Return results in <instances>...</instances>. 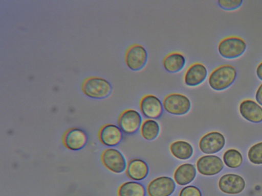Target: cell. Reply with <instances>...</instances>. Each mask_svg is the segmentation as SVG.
Instances as JSON below:
<instances>
[{
  "label": "cell",
  "instance_id": "26",
  "mask_svg": "<svg viewBox=\"0 0 262 196\" xmlns=\"http://www.w3.org/2000/svg\"><path fill=\"white\" fill-rule=\"evenodd\" d=\"M179 196H202V195L201 191L197 187L188 185L182 188Z\"/></svg>",
  "mask_w": 262,
  "mask_h": 196
},
{
  "label": "cell",
  "instance_id": "9",
  "mask_svg": "<svg viewBox=\"0 0 262 196\" xmlns=\"http://www.w3.org/2000/svg\"><path fill=\"white\" fill-rule=\"evenodd\" d=\"M198 172L203 176L215 175L224 168L222 159L216 155H206L199 158L196 163Z\"/></svg>",
  "mask_w": 262,
  "mask_h": 196
},
{
  "label": "cell",
  "instance_id": "2",
  "mask_svg": "<svg viewBox=\"0 0 262 196\" xmlns=\"http://www.w3.org/2000/svg\"><path fill=\"white\" fill-rule=\"evenodd\" d=\"M162 104L164 110L175 115L186 114L191 108V102L189 98L179 93L167 94L164 97Z\"/></svg>",
  "mask_w": 262,
  "mask_h": 196
},
{
  "label": "cell",
  "instance_id": "28",
  "mask_svg": "<svg viewBox=\"0 0 262 196\" xmlns=\"http://www.w3.org/2000/svg\"><path fill=\"white\" fill-rule=\"evenodd\" d=\"M256 72L258 78L262 81V62L257 66Z\"/></svg>",
  "mask_w": 262,
  "mask_h": 196
},
{
  "label": "cell",
  "instance_id": "7",
  "mask_svg": "<svg viewBox=\"0 0 262 196\" xmlns=\"http://www.w3.org/2000/svg\"><path fill=\"white\" fill-rule=\"evenodd\" d=\"M224 136L217 131H212L203 135L200 139V151L207 155H211L220 151L225 144Z\"/></svg>",
  "mask_w": 262,
  "mask_h": 196
},
{
  "label": "cell",
  "instance_id": "16",
  "mask_svg": "<svg viewBox=\"0 0 262 196\" xmlns=\"http://www.w3.org/2000/svg\"><path fill=\"white\" fill-rule=\"evenodd\" d=\"M239 110L241 115L252 122L258 123L262 121V107L252 100H245L239 105Z\"/></svg>",
  "mask_w": 262,
  "mask_h": 196
},
{
  "label": "cell",
  "instance_id": "10",
  "mask_svg": "<svg viewBox=\"0 0 262 196\" xmlns=\"http://www.w3.org/2000/svg\"><path fill=\"white\" fill-rule=\"evenodd\" d=\"M118 127L125 134L136 132L142 124V117L136 110L128 109L123 111L118 120Z\"/></svg>",
  "mask_w": 262,
  "mask_h": 196
},
{
  "label": "cell",
  "instance_id": "11",
  "mask_svg": "<svg viewBox=\"0 0 262 196\" xmlns=\"http://www.w3.org/2000/svg\"><path fill=\"white\" fill-rule=\"evenodd\" d=\"M246 183L241 176L234 174L223 175L219 179L218 186L225 193L236 194L241 193L245 187Z\"/></svg>",
  "mask_w": 262,
  "mask_h": 196
},
{
  "label": "cell",
  "instance_id": "22",
  "mask_svg": "<svg viewBox=\"0 0 262 196\" xmlns=\"http://www.w3.org/2000/svg\"><path fill=\"white\" fill-rule=\"evenodd\" d=\"M140 133L145 140H152L160 133L159 124L154 119H146L141 124Z\"/></svg>",
  "mask_w": 262,
  "mask_h": 196
},
{
  "label": "cell",
  "instance_id": "20",
  "mask_svg": "<svg viewBox=\"0 0 262 196\" xmlns=\"http://www.w3.org/2000/svg\"><path fill=\"white\" fill-rule=\"evenodd\" d=\"M169 150L175 158L181 160L189 159L193 153V149L191 144L184 140H178L172 142L169 146Z\"/></svg>",
  "mask_w": 262,
  "mask_h": 196
},
{
  "label": "cell",
  "instance_id": "1",
  "mask_svg": "<svg viewBox=\"0 0 262 196\" xmlns=\"http://www.w3.org/2000/svg\"><path fill=\"white\" fill-rule=\"evenodd\" d=\"M236 76V70L233 66L229 64L222 65L215 68L210 74L208 84L214 90H223L232 84Z\"/></svg>",
  "mask_w": 262,
  "mask_h": 196
},
{
  "label": "cell",
  "instance_id": "13",
  "mask_svg": "<svg viewBox=\"0 0 262 196\" xmlns=\"http://www.w3.org/2000/svg\"><path fill=\"white\" fill-rule=\"evenodd\" d=\"M88 141L87 135L82 130L73 128L64 134L62 142L64 146L72 151H78L84 147Z\"/></svg>",
  "mask_w": 262,
  "mask_h": 196
},
{
  "label": "cell",
  "instance_id": "5",
  "mask_svg": "<svg viewBox=\"0 0 262 196\" xmlns=\"http://www.w3.org/2000/svg\"><path fill=\"white\" fill-rule=\"evenodd\" d=\"M147 53L140 44L130 45L125 54V63L132 70L138 71L142 69L147 61Z\"/></svg>",
  "mask_w": 262,
  "mask_h": 196
},
{
  "label": "cell",
  "instance_id": "27",
  "mask_svg": "<svg viewBox=\"0 0 262 196\" xmlns=\"http://www.w3.org/2000/svg\"><path fill=\"white\" fill-rule=\"evenodd\" d=\"M255 99L257 103L262 106V83L259 86L256 90Z\"/></svg>",
  "mask_w": 262,
  "mask_h": 196
},
{
  "label": "cell",
  "instance_id": "25",
  "mask_svg": "<svg viewBox=\"0 0 262 196\" xmlns=\"http://www.w3.org/2000/svg\"><path fill=\"white\" fill-rule=\"evenodd\" d=\"M241 0H219L217 1L219 5L223 9L233 10L238 8L242 4Z\"/></svg>",
  "mask_w": 262,
  "mask_h": 196
},
{
  "label": "cell",
  "instance_id": "23",
  "mask_svg": "<svg viewBox=\"0 0 262 196\" xmlns=\"http://www.w3.org/2000/svg\"><path fill=\"white\" fill-rule=\"evenodd\" d=\"M225 165L231 168L239 167L243 162V156L238 150L230 149L226 150L223 156Z\"/></svg>",
  "mask_w": 262,
  "mask_h": 196
},
{
  "label": "cell",
  "instance_id": "3",
  "mask_svg": "<svg viewBox=\"0 0 262 196\" xmlns=\"http://www.w3.org/2000/svg\"><path fill=\"white\" fill-rule=\"evenodd\" d=\"M246 42L238 36H232L222 39L218 44L219 54L226 59H234L241 56L245 51Z\"/></svg>",
  "mask_w": 262,
  "mask_h": 196
},
{
  "label": "cell",
  "instance_id": "19",
  "mask_svg": "<svg viewBox=\"0 0 262 196\" xmlns=\"http://www.w3.org/2000/svg\"><path fill=\"white\" fill-rule=\"evenodd\" d=\"M186 63L184 56L180 52H173L166 55L162 61L164 68L167 71L175 73L181 70Z\"/></svg>",
  "mask_w": 262,
  "mask_h": 196
},
{
  "label": "cell",
  "instance_id": "6",
  "mask_svg": "<svg viewBox=\"0 0 262 196\" xmlns=\"http://www.w3.org/2000/svg\"><path fill=\"white\" fill-rule=\"evenodd\" d=\"M101 159L104 166L113 173L120 174L126 169L125 159L122 154L116 149L108 148L104 150Z\"/></svg>",
  "mask_w": 262,
  "mask_h": 196
},
{
  "label": "cell",
  "instance_id": "12",
  "mask_svg": "<svg viewBox=\"0 0 262 196\" xmlns=\"http://www.w3.org/2000/svg\"><path fill=\"white\" fill-rule=\"evenodd\" d=\"M142 114L149 119L159 117L163 112V104L156 95L148 94L143 96L139 103Z\"/></svg>",
  "mask_w": 262,
  "mask_h": 196
},
{
  "label": "cell",
  "instance_id": "8",
  "mask_svg": "<svg viewBox=\"0 0 262 196\" xmlns=\"http://www.w3.org/2000/svg\"><path fill=\"white\" fill-rule=\"evenodd\" d=\"M175 189L176 183L171 178L161 176L148 183L146 191L149 196H170Z\"/></svg>",
  "mask_w": 262,
  "mask_h": 196
},
{
  "label": "cell",
  "instance_id": "4",
  "mask_svg": "<svg viewBox=\"0 0 262 196\" xmlns=\"http://www.w3.org/2000/svg\"><path fill=\"white\" fill-rule=\"evenodd\" d=\"M82 91L87 96L101 99L108 96L112 91V86L106 80L98 77L85 80L82 86Z\"/></svg>",
  "mask_w": 262,
  "mask_h": 196
},
{
  "label": "cell",
  "instance_id": "17",
  "mask_svg": "<svg viewBox=\"0 0 262 196\" xmlns=\"http://www.w3.org/2000/svg\"><path fill=\"white\" fill-rule=\"evenodd\" d=\"M125 173L129 179L134 181H141L147 176L149 167L144 160L135 158L128 162Z\"/></svg>",
  "mask_w": 262,
  "mask_h": 196
},
{
  "label": "cell",
  "instance_id": "24",
  "mask_svg": "<svg viewBox=\"0 0 262 196\" xmlns=\"http://www.w3.org/2000/svg\"><path fill=\"white\" fill-rule=\"evenodd\" d=\"M249 161L254 164H262V141L250 148L248 152Z\"/></svg>",
  "mask_w": 262,
  "mask_h": 196
},
{
  "label": "cell",
  "instance_id": "14",
  "mask_svg": "<svg viewBox=\"0 0 262 196\" xmlns=\"http://www.w3.org/2000/svg\"><path fill=\"white\" fill-rule=\"evenodd\" d=\"M98 137L102 144L108 146H114L121 141L123 138L122 131L118 126L108 124L101 128Z\"/></svg>",
  "mask_w": 262,
  "mask_h": 196
},
{
  "label": "cell",
  "instance_id": "21",
  "mask_svg": "<svg viewBox=\"0 0 262 196\" xmlns=\"http://www.w3.org/2000/svg\"><path fill=\"white\" fill-rule=\"evenodd\" d=\"M117 194L118 196H145V189L139 182L127 181L119 186Z\"/></svg>",
  "mask_w": 262,
  "mask_h": 196
},
{
  "label": "cell",
  "instance_id": "18",
  "mask_svg": "<svg viewBox=\"0 0 262 196\" xmlns=\"http://www.w3.org/2000/svg\"><path fill=\"white\" fill-rule=\"evenodd\" d=\"M196 175V170L194 165L189 163H184L175 170L174 181L179 185H186L194 180Z\"/></svg>",
  "mask_w": 262,
  "mask_h": 196
},
{
  "label": "cell",
  "instance_id": "15",
  "mask_svg": "<svg viewBox=\"0 0 262 196\" xmlns=\"http://www.w3.org/2000/svg\"><path fill=\"white\" fill-rule=\"evenodd\" d=\"M207 76V69L206 66L201 63H194L185 71L184 77V83L188 86H196L202 83Z\"/></svg>",
  "mask_w": 262,
  "mask_h": 196
}]
</instances>
